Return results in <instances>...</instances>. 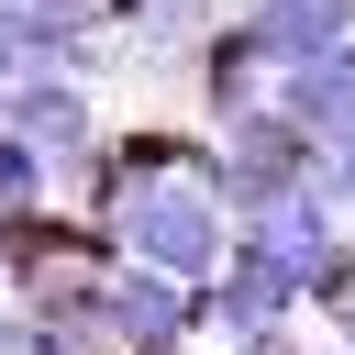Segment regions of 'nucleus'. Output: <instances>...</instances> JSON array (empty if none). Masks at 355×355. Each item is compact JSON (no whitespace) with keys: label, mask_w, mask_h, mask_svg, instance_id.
Returning a JSON list of instances; mask_svg holds the SVG:
<instances>
[{"label":"nucleus","mask_w":355,"mask_h":355,"mask_svg":"<svg viewBox=\"0 0 355 355\" xmlns=\"http://www.w3.org/2000/svg\"><path fill=\"white\" fill-rule=\"evenodd\" d=\"M233 233H244V211L222 200L211 166H166V178H144V189L111 211V244L144 255V266H166V277H222Z\"/></svg>","instance_id":"obj_1"},{"label":"nucleus","mask_w":355,"mask_h":355,"mask_svg":"<svg viewBox=\"0 0 355 355\" xmlns=\"http://www.w3.org/2000/svg\"><path fill=\"white\" fill-rule=\"evenodd\" d=\"M11 133H33V144L78 178V166L111 144V122H100V78H89V67H22V78H11Z\"/></svg>","instance_id":"obj_2"},{"label":"nucleus","mask_w":355,"mask_h":355,"mask_svg":"<svg viewBox=\"0 0 355 355\" xmlns=\"http://www.w3.org/2000/svg\"><path fill=\"white\" fill-rule=\"evenodd\" d=\"M189 78H200V122H211V133H233L244 111H266V100H277V55L255 44V22H244V11L189 55Z\"/></svg>","instance_id":"obj_3"},{"label":"nucleus","mask_w":355,"mask_h":355,"mask_svg":"<svg viewBox=\"0 0 355 355\" xmlns=\"http://www.w3.org/2000/svg\"><path fill=\"white\" fill-rule=\"evenodd\" d=\"M11 22H22V44H33V67H89L100 78V55H111V0H0Z\"/></svg>","instance_id":"obj_4"},{"label":"nucleus","mask_w":355,"mask_h":355,"mask_svg":"<svg viewBox=\"0 0 355 355\" xmlns=\"http://www.w3.org/2000/svg\"><path fill=\"white\" fill-rule=\"evenodd\" d=\"M233 11L255 22V44H266L277 67H311V55L355 44V0H233Z\"/></svg>","instance_id":"obj_5"},{"label":"nucleus","mask_w":355,"mask_h":355,"mask_svg":"<svg viewBox=\"0 0 355 355\" xmlns=\"http://www.w3.org/2000/svg\"><path fill=\"white\" fill-rule=\"evenodd\" d=\"M222 22H233L222 0H144V11L122 22V44H133V55H155V67H166V55L189 67V55H200V44L222 33Z\"/></svg>","instance_id":"obj_6"},{"label":"nucleus","mask_w":355,"mask_h":355,"mask_svg":"<svg viewBox=\"0 0 355 355\" xmlns=\"http://www.w3.org/2000/svg\"><path fill=\"white\" fill-rule=\"evenodd\" d=\"M67 189V166L33 144V133H0V222H22V211H44Z\"/></svg>","instance_id":"obj_7"},{"label":"nucleus","mask_w":355,"mask_h":355,"mask_svg":"<svg viewBox=\"0 0 355 355\" xmlns=\"http://www.w3.org/2000/svg\"><path fill=\"white\" fill-rule=\"evenodd\" d=\"M322 189H333V200H344V222H355V122L322 144Z\"/></svg>","instance_id":"obj_8"},{"label":"nucleus","mask_w":355,"mask_h":355,"mask_svg":"<svg viewBox=\"0 0 355 355\" xmlns=\"http://www.w3.org/2000/svg\"><path fill=\"white\" fill-rule=\"evenodd\" d=\"M22 67H33V44H22V22H11V11H0V89H11V78H22Z\"/></svg>","instance_id":"obj_9"},{"label":"nucleus","mask_w":355,"mask_h":355,"mask_svg":"<svg viewBox=\"0 0 355 355\" xmlns=\"http://www.w3.org/2000/svg\"><path fill=\"white\" fill-rule=\"evenodd\" d=\"M122 355H189V344H122Z\"/></svg>","instance_id":"obj_10"}]
</instances>
